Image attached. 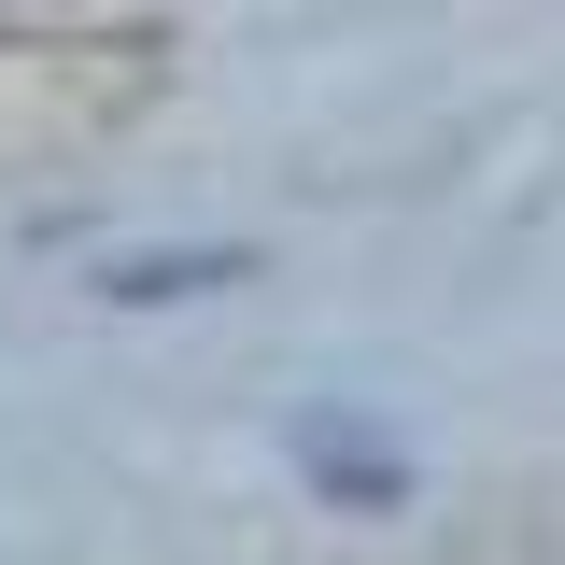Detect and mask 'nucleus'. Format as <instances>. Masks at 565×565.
<instances>
[{"label": "nucleus", "instance_id": "f257e3e1", "mask_svg": "<svg viewBox=\"0 0 565 565\" xmlns=\"http://www.w3.org/2000/svg\"><path fill=\"white\" fill-rule=\"evenodd\" d=\"M311 467H326V481H340V494H382V481H396V467H382L367 438H340V424H311Z\"/></svg>", "mask_w": 565, "mask_h": 565}]
</instances>
